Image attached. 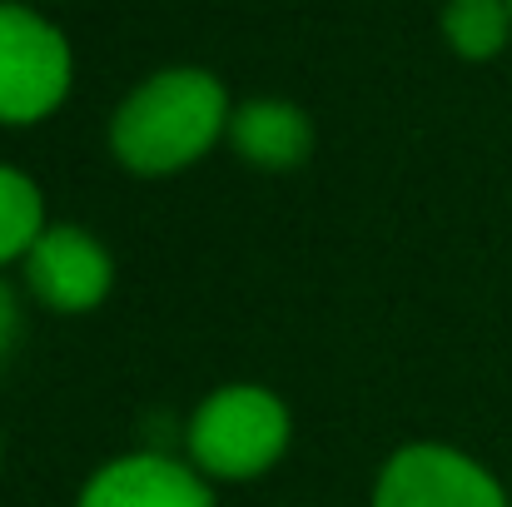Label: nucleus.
<instances>
[{
  "label": "nucleus",
  "instance_id": "f257e3e1",
  "mask_svg": "<svg viewBox=\"0 0 512 507\" xmlns=\"http://www.w3.org/2000/svg\"><path fill=\"white\" fill-rule=\"evenodd\" d=\"M229 115V95L209 70H160L115 110L110 150L135 174H174L229 135Z\"/></svg>",
  "mask_w": 512,
  "mask_h": 507
},
{
  "label": "nucleus",
  "instance_id": "f03ea898",
  "mask_svg": "<svg viewBox=\"0 0 512 507\" xmlns=\"http://www.w3.org/2000/svg\"><path fill=\"white\" fill-rule=\"evenodd\" d=\"M289 433L294 423L279 393L259 383H224L194 408L184 443H189V463L204 478L249 483L284 458Z\"/></svg>",
  "mask_w": 512,
  "mask_h": 507
},
{
  "label": "nucleus",
  "instance_id": "7ed1b4c3",
  "mask_svg": "<svg viewBox=\"0 0 512 507\" xmlns=\"http://www.w3.org/2000/svg\"><path fill=\"white\" fill-rule=\"evenodd\" d=\"M70 90L65 35L25 5L0 0V125H35Z\"/></svg>",
  "mask_w": 512,
  "mask_h": 507
},
{
  "label": "nucleus",
  "instance_id": "20e7f679",
  "mask_svg": "<svg viewBox=\"0 0 512 507\" xmlns=\"http://www.w3.org/2000/svg\"><path fill=\"white\" fill-rule=\"evenodd\" d=\"M373 507H512L498 478L443 443H408L398 448L378 483H373Z\"/></svg>",
  "mask_w": 512,
  "mask_h": 507
},
{
  "label": "nucleus",
  "instance_id": "39448f33",
  "mask_svg": "<svg viewBox=\"0 0 512 507\" xmlns=\"http://www.w3.org/2000/svg\"><path fill=\"white\" fill-rule=\"evenodd\" d=\"M20 264H25L30 294L55 314H90L115 289L110 249L80 224H45V234L30 244Z\"/></svg>",
  "mask_w": 512,
  "mask_h": 507
},
{
  "label": "nucleus",
  "instance_id": "423d86ee",
  "mask_svg": "<svg viewBox=\"0 0 512 507\" xmlns=\"http://www.w3.org/2000/svg\"><path fill=\"white\" fill-rule=\"evenodd\" d=\"M75 507H214L209 478L165 453H125L105 463Z\"/></svg>",
  "mask_w": 512,
  "mask_h": 507
},
{
  "label": "nucleus",
  "instance_id": "0eeeda50",
  "mask_svg": "<svg viewBox=\"0 0 512 507\" xmlns=\"http://www.w3.org/2000/svg\"><path fill=\"white\" fill-rule=\"evenodd\" d=\"M229 145L259 169H299L314 150V125L289 100H249L229 115Z\"/></svg>",
  "mask_w": 512,
  "mask_h": 507
},
{
  "label": "nucleus",
  "instance_id": "6e6552de",
  "mask_svg": "<svg viewBox=\"0 0 512 507\" xmlns=\"http://www.w3.org/2000/svg\"><path fill=\"white\" fill-rule=\"evenodd\" d=\"M40 234H45L40 184L30 174H20V169L0 165V269L10 259H25Z\"/></svg>",
  "mask_w": 512,
  "mask_h": 507
},
{
  "label": "nucleus",
  "instance_id": "1a4fd4ad",
  "mask_svg": "<svg viewBox=\"0 0 512 507\" xmlns=\"http://www.w3.org/2000/svg\"><path fill=\"white\" fill-rule=\"evenodd\" d=\"M508 30V0H448V10H443V35L463 60H493L508 45Z\"/></svg>",
  "mask_w": 512,
  "mask_h": 507
},
{
  "label": "nucleus",
  "instance_id": "9d476101",
  "mask_svg": "<svg viewBox=\"0 0 512 507\" xmlns=\"http://www.w3.org/2000/svg\"><path fill=\"white\" fill-rule=\"evenodd\" d=\"M15 334H20V304H15V289L0 279V363L10 358L15 348Z\"/></svg>",
  "mask_w": 512,
  "mask_h": 507
},
{
  "label": "nucleus",
  "instance_id": "9b49d317",
  "mask_svg": "<svg viewBox=\"0 0 512 507\" xmlns=\"http://www.w3.org/2000/svg\"><path fill=\"white\" fill-rule=\"evenodd\" d=\"M508 10H512V0H508Z\"/></svg>",
  "mask_w": 512,
  "mask_h": 507
}]
</instances>
